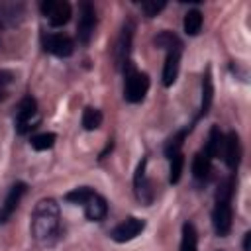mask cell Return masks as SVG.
Here are the masks:
<instances>
[{
	"instance_id": "d6986e66",
	"label": "cell",
	"mask_w": 251,
	"mask_h": 251,
	"mask_svg": "<svg viewBox=\"0 0 251 251\" xmlns=\"http://www.w3.org/2000/svg\"><path fill=\"white\" fill-rule=\"evenodd\" d=\"M210 165H212V159L206 155L204 149H200L194 155V161H192V175H194V178L206 180L208 178V173H210Z\"/></svg>"
},
{
	"instance_id": "f1b7e54d",
	"label": "cell",
	"mask_w": 251,
	"mask_h": 251,
	"mask_svg": "<svg viewBox=\"0 0 251 251\" xmlns=\"http://www.w3.org/2000/svg\"><path fill=\"white\" fill-rule=\"evenodd\" d=\"M243 251H251V231H247L243 237Z\"/></svg>"
},
{
	"instance_id": "5b68a950",
	"label": "cell",
	"mask_w": 251,
	"mask_h": 251,
	"mask_svg": "<svg viewBox=\"0 0 251 251\" xmlns=\"http://www.w3.org/2000/svg\"><path fill=\"white\" fill-rule=\"evenodd\" d=\"M41 14L47 18V22L53 27H61L71 20V4L65 0H45L41 2Z\"/></svg>"
},
{
	"instance_id": "603a6c76",
	"label": "cell",
	"mask_w": 251,
	"mask_h": 251,
	"mask_svg": "<svg viewBox=\"0 0 251 251\" xmlns=\"http://www.w3.org/2000/svg\"><path fill=\"white\" fill-rule=\"evenodd\" d=\"M100 124H102V112L98 108H92V106L84 108V112H82V127L86 131H92V129H98Z\"/></svg>"
},
{
	"instance_id": "d4e9b609",
	"label": "cell",
	"mask_w": 251,
	"mask_h": 251,
	"mask_svg": "<svg viewBox=\"0 0 251 251\" xmlns=\"http://www.w3.org/2000/svg\"><path fill=\"white\" fill-rule=\"evenodd\" d=\"M182 167H184V157H182V153H176L175 157H171V175H169V182H171V184H176V182L180 180Z\"/></svg>"
},
{
	"instance_id": "44dd1931",
	"label": "cell",
	"mask_w": 251,
	"mask_h": 251,
	"mask_svg": "<svg viewBox=\"0 0 251 251\" xmlns=\"http://www.w3.org/2000/svg\"><path fill=\"white\" fill-rule=\"evenodd\" d=\"M202 12L200 10H188L186 12V16H184V22H182V25H184V33L186 35H198L200 33V29H202Z\"/></svg>"
},
{
	"instance_id": "6da1fadb",
	"label": "cell",
	"mask_w": 251,
	"mask_h": 251,
	"mask_svg": "<svg viewBox=\"0 0 251 251\" xmlns=\"http://www.w3.org/2000/svg\"><path fill=\"white\" fill-rule=\"evenodd\" d=\"M61 227L59 204L53 198H43L31 214V235L39 245H53Z\"/></svg>"
},
{
	"instance_id": "83f0119b",
	"label": "cell",
	"mask_w": 251,
	"mask_h": 251,
	"mask_svg": "<svg viewBox=\"0 0 251 251\" xmlns=\"http://www.w3.org/2000/svg\"><path fill=\"white\" fill-rule=\"evenodd\" d=\"M167 4L163 2V0H145V2H141V12L147 16V18H153V16H157L163 8H165Z\"/></svg>"
},
{
	"instance_id": "52a82bcc",
	"label": "cell",
	"mask_w": 251,
	"mask_h": 251,
	"mask_svg": "<svg viewBox=\"0 0 251 251\" xmlns=\"http://www.w3.org/2000/svg\"><path fill=\"white\" fill-rule=\"evenodd\" d=\"M41 43H43V49L55 57H71L75 51L73 39L63 33H43Z\"/></svg>"
},
{
	"instance_id": "7402d4cb",
	"label": "cell",
	"mask_w": 251,
	"mask_h": 251,
	"mask_svg": "<svg viewBox=\"0 0 251 251\" xmlns=\"http://www.w3.org/2000/svg\"><path fill=\"white\" fill-rule=\"evenodd\" d=\"M196 243H198V233L196 227L186 222L182 226V241H180V251H196Z\"/></svg>"
},
{
	"instance_id": "4316f807",
	"label": "cell",
	"mask_w": 251,
	"mask_h": 251,
	"mask_svg": "<svg viewBox=\"0 0 251 251\" xmlns=\"http://www.w3.org/2000/svg\"><path fill=\"white\" fill-rule=\"evenodd\" d=\"M90 192H92V188H88V186H78V188L67 192V194H65V200H67V202H73V204H82Z\"/></svg>"
},
{
	"instance_id": "ba28073f",
	"label": "cell",
	"mask_w": 251,
	"mask_h": 251,
	"mask_svg": "<svg viewBox=\"0 0 251 251\" xmlns=\"http://www.w3.org/2000/svg\"><path fill=\"white\" fill-rule=\"evenodd\" d=\"M25 192H27V184H25V182H20V180L14 182V184L8 188L4 200L0 202V224H6V222L12 218V214L16 212V208H18V204H20V200L24 198Z\"/></svg>"
},
{
	"instance_id": "e0dca14e",
	"label": "cell",
	"mask_w": 251,
	"mask_h": 251,
	"mask_svg": "<svg viewBox=\"0 0 251 251\" xmlns=\"http://www.w3.org/2000/svg\"><path fill=\"white\" fill-rule=\"evenodd\" d=\"M222 149H224V133L220 131L218 126H212V129L208 133V141L204 145V151L210 159H216L222 153Z\"/></svg>"
},
{
	"instance_id": "9a60e30c",
	"label": "cell",
	"mask_w": 251,
	"mask_h": 251,
	"mask_svg": "<svg viewBox=\"0 0 251 251\" xmlns=\"http://www.w3.org/2000/svg\"><path fill=\"white\" fill-rule=\"evenodd\" d=\"M24 18L22 4H4L0 6V27H14Z\"/></svg>"
},
{
	"instance_id": "ac0fdd59",
	"label": "cell",
	"mask_w": 251,
	"mask_h": 251,
	"mask_svg": "<svg viewBox=\"0 0 251 251\" xmlns=\"http://www.w3.org/2000/svg\"><path fill=\"white\" fill-rule=\"evenodd\" d=\"M190 126L188 127H182V129H178L176 133H173L169 139H167V143H165V147H163V151H165V157H175L176 153H180V147H182V143H184V139H186V135L190 133Z\"/></svg>"
},
{
	"instance_id": "5bb4252c",
	"label": "cell",
	"mask_w": 251,
	"mask_h": 251,
	"mask_svg": "<svg viewBox=\"0 0 251 251\" xmlns=\"http://www.w3.org/2000/svg\"><path fill=\"white\" fill-rule=\"evenodd\" d=\"M180 53H182V49L167 51L165 65H163V84H165V86H173V84H175V80H176V76H178Z\"/></svg>"
},
{
	"instance_id": "484cf974",
	"label": "cell",
	"mask_w": 251,
	"mask_h": 251,
	"mask_svg": "<svg viewBox=\"0 0 251 251\" xmlns=\"http://www.w3.org/2000/svg\"><path fill=\"white\" fill-rule=\"evenodd\" d=\"M12 84H14V73L6 71V69H0V102L8 98Z\"/></svg>"
},
{
	"instance_id": "7c38bea8",
	"label": "cell",
	"mask_w": 251,
	"mask_h": 251,
	"mask_svg": "<svg viewBox=\"0 0 251 251\" xmlns=\"http://www.w3.org/2000/svg\"><path fill=\"white\" fill-rule=\"evenodd\" d=\"M224 159H226V165L231 169V171H237L239 167V161H241V141H239V135L235 131H229L226 137H224Z\"/></svg>"
},
{
	"instance_id": "277c9868",
	"label": "cell",
	"mask_w": 251,
	"mask_h": 251,
	"mask_svg": "<svg viewBox=\"0 0 251 251\" xmlns=\"http://www.w3.org/2000/svg\"><path fill=\"white\" fill-rule=\"evenodd\" d=\"M39 124V116H37V102L31 96H25L16 110V129L20 135L31 131L33 127H37Z\"/></svg>"
},
{
	"instance_id": "9c48e42d",
	"label": "cell",
	"mask_w": 251,
	"mask_h": 251,
	"mask_svg": "<svg viewBox=\"0 0 251 251\" xmlns=\"http://www.w3.org/2000/svg\"><path fill=\"white\" fill-rule=\"evenodd\" d=\"M145 229V220H139V218H126L124 222H120L112 231H110V237L118 243H126V241H131L135 239L141 231Z\"/></svg>"
},
{
	"instance_id": "30bf717a",
	"label": "cell",
	"mask_w": 251,
	"mask_h": 251,
	"mask_svg": "<svg viewBox=\"0 0 251 251\" xmlns=\"http://www.w3.org/2000/svg\"><path fill=\"white\" fill-rule=\"evenodd\" d=\"M145 167H147V159L143 157L137 165V171H135V176H133V190H135V196L139 202L143 204H151L153 202V196H155V190H153V182L145 176Z\"/></svg>"
},
{
	"instance_id": "3957f363",
	"label": "cell",
	"mask_w": 251,
	"mask_h": 251,
	"mask_svg": "<svg viewBox=\"0 0 251 251\" xmlns=\"http://www.w3.org/2000/svg\"><path fill=\"white\" fill-rule=\"evenodd\" d=\"M124 76H126V84H124V98L129 104H137L145 98L147 90H149V76L141 71H137L133 67L131 61H127L124 65Z\"/></svg>"
},
{
	"instance_id": "7a4b0ae2",
	"label": "cell",
	"mask_w": 251,
	"mask_h": 251,
	"mask_svg": "<svg viewBox=\"0 0 251 251\" xmlns=\"http://www.w3.org/2000/svg\"><path fill=\"white\" fill-rule=\"evenodd\" d=\"M233 188H235V176H227L218 192H216V206L212 210V226L216 235L226 237L231 231V196H233Z\"/></svg>"
},
{
	"instance_id": "2e32d148",
	"label": "cell",
	"mask_w": 251,
	"mask_h": 251,
	"mask_svg": "<svg viewBox=\"0 0 251 251\" xmlns=\"http://www.w3.org/2000/svg\"><path fill=\"white\" fill-rule=\"evenodd\" d=\"M212 98H214V84H212V73H210V67H208L204 76H202V104H200L198 118H202V116H206L210 112Z\"/></svg>"
},
{
	"instance_id": "ffe728a7",
	"label": "cell",
	"mask_w": 251,
	"mask_h": 251,
	"mask_svg": "<svg viewBox=\"0 0 251 251\" xmlns=\"http://www.w3.org/2000/svg\"><path fill=\"white\" fill-rule=\"evenodd\" d=\"M155 47L165 49V51H175V49H182V41L173 33V31H161L159 35H155L153 39Z\"/></svg>"
},
{
	"instance_id": "cb8c5ba5",
	"label": "cell",
	"mask_w": 251,
	"mask_h": 251,
	"mask_svg": "<svg viewBox=\"0 0 251 251\" xmlns=\"http://www.w3.org/2000/svg\"><path fill=\"white\" fill-rule=\"evenodd\" d=\"M55 141H57V135L51 133V131L37 133V135H33V137L29 139V143H31V147H33L35 151H47V149H51V147L55 145Z\"/></svg>"
},
{
	"instance_id": "8992f818",
	"label": "cell",
	"mask_w": 251,
	"mask_h": 251,
	"mask_svg": "<svg viewBox=\"0 0 251 251\" xmlns=\"http://www.w3.org/2000/svg\"><path fill=\"white\" fill-rule=\"evenodd\" d=\"M96 10L90 2H80V12H78V24H76V37L80 43H88L94 35L96 29Z\"/></svg>"
},
{
	"instance_id": "4fadbf2b",
	"label": "cell",
	"mask_w": 251,
	"mask_h": 251,
	"mask_svg": "<svg viewBox=\"0 0 251 251\" xmlns=\"http://www.w3.org/2000/svg\"><path fill=\"white\" fill-rule=\"evenodd\" d=\"M80 206L84 208V216H86L90 222H100V220H104L106 214H108V204H106V200H104L98 192H94V190L86 196V200H84Z\"/></svg>"
},
{
	"instance_id": "8fae6325",
	"label": "cell",
	"mask_w": 251,
	"mask_h": 251,
	"mask_svg": "<svg viewBox=\"0 0 251 251\" xmlns=\"http://www.w3.org/2000/svg\"><path fill=\"white\" fill-rule=\"evenodd\" d=\"M131 39H133V24L131 22H126L124 27H122V33L116 41V47H114V59H116V65L124 69V65L129 61V51H131Z\"/></svg>"
}]
</instances>
